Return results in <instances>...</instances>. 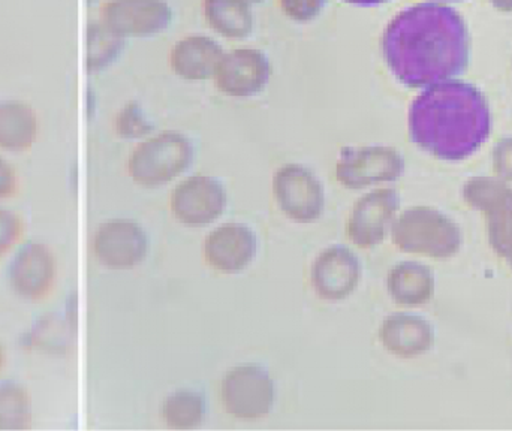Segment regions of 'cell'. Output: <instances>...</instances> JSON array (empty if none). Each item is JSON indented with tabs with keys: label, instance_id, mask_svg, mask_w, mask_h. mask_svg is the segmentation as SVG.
I'll list each match as a JSON object with an SVG mask.
<instances>
[{
	"label": "cell",
	"instance_id": "7c38bea8",
	"mask_svg": "<svg viewBox=\"0 0 512 431\" xmlns=\"http://www.w3.org/2000/svg\"><path fill=\"white\" fill-rule=\"evenodd\" d=\"M399 207L400 197L396 189L381 188L367 192L355 201L349 213L346 235L361 249L378 246L393 225Z\"/></svg>",
	"mask_w": 512,
	"mask_h": 431
},
{
	"label": "cell",
	"instance_id": "d4e9b609",
	"mask_svg": "<svg viewBox=\"0 0 512 431\" xmlns=\"http://www.w3.org/2000/svg\"><path fill=\"white\" fill-rule=\"evenodd\" d=\"M116 132L123 138H141L153 131V123L147 119L143 108L135 101L128 102L120 108L114 120Z\"/></svg>",
	"mask_w": 512,
	"mask_h": 431
},
{
	"label": "cell",
	"instance_id": "8fae6325",
	"mask_svg": "<svg viewBox=\"0 0 512 431\" xmlns=\"http://www.w3.org/2000/svg\"><path fill=\"white\" fill-rule=\"evenodd\" d=\"M228 192L221 180L204 174L186 177L171 192V213L189 226H204L224 215Z\"/></svg>",
	"mask_w": 512,
	"mask_h": 431
},
{
	"label": "cell",
	"instance_id": "83f0119b",
	"mask_svg": "<svg viewBox=\"0 0 512 431\" xmlns=\"http://www.w3.org/2000/svg\"><path fill=\"white\" fill-rule=\"evenodd\" d=\"M492 164L499 179L512 182V137L496 141L493 146Z\"/></svg>",
	"mask_w": 512,
	"mask_h": 431
},
{
	"label": "cell",
	"instance_id": "f1b7e54d",
	"mask_svg": "<svg viewBox=\"0 0 512 431\" xmlns=\"http://www.w3.org/2000/svg\"><path fill=\"white\" fill-rule=\"evenodd\" d=\"M324 6L325 2L322 0H283L280 2L283 12L292 20L297 21H309L318 17Z\"/></svg>",
	"mask_w": 512,
	"mask_h": 431
},
{
	"label": "cell",
	"instance_id": "d6986e66",
	"mask_svg": "<svg viewBox=\"0 0 512 431\" xmlns=\"http://www.w3.org/2000/svg\"><path fill=\"white\" fill-rule=\"evenodd\" d=\"M209 403L206 394L194 387L170 391L159 406V417L165 427L174 431L200 429L207 418Z\"/></svg>",
	"mask_w": 512,
	"mask_h": 431
},
{
	"label": "cell",
	"instance_id": "484cf974",
	"mask_svg": "<svg viewBox=\"0 0 512 431\" xmlns=\"http://www.w3.org/2000/svg\"><path fill=\"white\" fill-rule=\"evenodd\" d=\"M26 232L23 217L14 210L0 207V256L14 249Z\"/></svg>",
	"mask_w": 512,
	"mask_h": 431
},
{
	"label": "cell",
	"instance_id": "44dd1931",
	"mask_svg": "<svg viewBox=\"0 0 512 431\" xmlns=\"http://www.w3.org/2000/svg\"><path fill=\"white\" fill-rule=\"evenodd\" d=\"M463 198L472 209L486 216V222L512 220V186L496 177H471L463 185Z\"/></svg>",
	"mask_w": 512,
	"mask_h": 431
},
{
	"label": "cell",
	"instance_id": "5b68a950",
	"mask_svg": "<svg viewBox=\"0 0 512 431\" xmlns=\"http://www.w3.org/2000/svg\"><path fill=\"white\" fill-rule=\"evenodd\" d=\"M276 381L270 370L256 361L230 367L219 385L222 408L234 420L255 423L264 420L276 403Z\"/></svg>",
	"mask_w": 512,
	"mask_h": 431
},
{
	"label": "cell",
	"instance_id": "52a82bcc",
	"mask_svg": "<svg viewBox=\"0 0 512 431\" xmlns=\"http://www.w3.org/2000/svg\"><path fill=\"white\" fill-rule=\"evenodd\" d=\"M271 188L280 212L294 222H316L324 213V185L306 165H282L274 173Z\"/></svg>",
	"mask_w": 512,
	"mask_h": 431
},
{
	"label": "cell",
	"instance_id": "4316f807",
	"mask_svg": "<svg viewBox=\"0 0 512 431\" xmlns=\"http://www.w3.org/2000/svg\"><path fill=\"white\" fill-rule=\"evenodd\" d=\"M490 246L512 270V220L486 222Z\"/></svg>",
	"mask_w": 512,
	"mask_h": 431
},
{
	"label": "cell",
	"instance_id": "9c48e42d",
	"mask_svg": "<svg viewBox=\"0 0 512 431\" xmlns=\"http://www.w3.org/2000/svg\"><path fill=\"white\" fill-rule=\"evenodd\" d=\"M9 288L30 303H39L53 292L57 280V259L42 241L30 240L15 250L6 267Z\"/></svg>",
	"mask_w": 512,
	"mask_h": 431
},
{
	"label": "cell",
	"instance_id": "9a60e30c",
	"mask_svg": "<svg viewBox=\"0 0 512 431\" xmlns=\"http://www.w3.org/2000/svg\"><path fill=\"white\" fill-rule=\"evenodd\" d=\"M99 14V20L122 38L155 35L174 17L170 3L161 0H111L102 3Z\"/></svg>",
	"mask_w": 512,
	"mask_h": 431
},
{
	"label": "cell",
	"instance_id": "4fadbf2b",
	"mask_svg": "<svg viewBox=\"0 0 512 431\" xmlns=\"http://www.w3.org/2000/svg\"><path fill=\"white\" fill-rule=\"evenodd\" d=\"M271 75L273 65L264 51L239 47L222 56L213 77L221 92L236 98H249L267 86Z\"/></svg>",
	"mask_w": 512,
	"mask_h": 431
},
{
	"label": "cell",
	"instance_id": "e0dca14e",
	"mask_svg": "<svg viewBox=\"0 0 512 431\" xmlns=\"http://www.w3.org/2000/svg\"><path fill=\"white\" fill-rule=\"evenodd\" d=\"M224 48L212 36L197 33L179 39L171 48L170 65L185 80H207L215 75Z\"/></svg>",
	"mask_w": 512,
	"mask_h": 431
},
{
	"label": "cell",
	"instance_id": "7a4b0ae2",
	"mask_svg": "<svg viewBox=\"0 0 512 431\" xmlns=\"http://www.w3.org/2000/svg\"><path fill=\"white\" fill-rule=\"evenodd\" d=\"M412 143L442 161H463L486 143L492 111L486 95L469 81H441L412 101L408 114Z\"/></svg>",
	"mask_w": 512,
	"mask_h": 431
},
{
	"label": "cell",
	"instance_id": "6da1fadb",
	"mask_svg": "<svg viewBox=\"0 0 512 431\" xmlns=\"http://www.w3.org/2000/svg\"><path fill=\"white\" fill-rule=\"evenodd\" d=\"M381 50L400 83L427 89L468 69L471 39L465 18L454 6L421 2L391 18L382 33Z\"/></svg>",
	"mask_w": 512,
	"mask_h": 431
},
{
	"label": "cell",
	"instance_id": "603a6c76",
	"mask_svg": "<svg viewBox=\"0 0 512 431\" xmlns=\"http://www.w3.org/2000/svg\"><path fill=\"white\" fill-rule=\"evenodd\" d=\"M33 418L29 390L17 381H0V431H29Z\"/></svg>",
	"mask_w": 512,
	"mask_h": 431
},
{
	"label": "cell",
	"instance_id": "ac0fdd59",
	"mask_svg": "<svg viewBox=\"0 0 512 431\" xmlns=\"http://www.w3.org/2000/svg\"><path fill=\"white\" fill-rule=\"evenodd\" d=\"M387 289L397 306H424L435 297V271L423 262H397L388 271Z\"/></svg>",
	"mask_w": 512,
	"mask_h": 431
},
{
	"label": "cell",
	"instance_id": "8992f818",
	"mask_svg": "<svg viewBox=\"0 0 512 431\" xmlns=\"http://www.w3.org/2000/svg\"><path fill=\"white\" fill-rule=\"evenodd\" d=\"M406 162L396 147L384 144L343 147L336 164V179L348 189H363L394 182L405 173Z\"/></svg>",
	"mask_w": 512,
	"mask_h": 431
},
{
	"label": "cell",
	"instance_id": "4dcf8cb0",
	"mask_svg": "<svg viewBox=\"0 0 512 431\" xmlns=\"http://www.w3.org/2000/svg\"><path fill=\"white\" fill-rule=\"evenodd\" d=\"M5 363H6L5 346H3L2 342H0V373H2L3 367H5Z\"/></svg>",
	"mask_w": 512,
	"mask_h": 431
},
{
	"label": "cell",
	"instance_id": "5bb4252c",
	"mask_svg": "<svg viewBox=\"0 0 512 431\" xmlns=\"http://www.w3.org/2000/svg\"><path fill=\"white\" fill-rule=\"evenodd\" d=\"M256 252L258 237L246 223H221L204 238V261L218 273H242L252 264Z\"/></svg>",
	"mask_w": 512,
	"mask_h": 431
},
{
	"label": "cell",
	"instance_id": "cb8c5ba5",
	"mask_svg": "<svg viewBox=\"0 0 512 431\" xmlns=\"http://www.w3.org/2000/svg\"><path fill=\"white\" fill-rule=\"evenodd\" d=\"M125 38L108 29L101 20H92L87 24V60L89 71H101L117 59L123 48Z\"/></svg>",
	"mask_w": 512,
	"mask_h": 431
},
{
	"label": "cell",
	"instance_id": "7402d4cb",
	"mask_svg": "<svg viewBox=\"0 0 512 431\" xmlns=\"http://www.w3.org/2000/svg\"><path fill=\"white\" fill-rule=\"evenodd\" d=\"M207 23L227 38H246L254 29V12L243 0H207L204 3Z\"/></svg>",
	"mask_w": 512,
	"mask_h": 431
},
{
	"label": "cell",
	"instance_id": "2e32d148",
	"mask_svg": "<svg viewBox=\"0 0 512 431\" xmlns=\"http://www.w3.org/2000/svg\"><path fill=\"white\" fill-rule=\"evenodd\" d=\"M378 339L388 354L412 360L435 348L436 328L420 313L394 312L382 319Z\"/></svg>",
	"mask_w": 512,
	"mask_h": 431
},
{
	"label": "cell",
	"instance_id": "3957f363",
	"mask_svg": "<svg viewBox=\"0 0 512 431\" xmlns=\"http://www.w3.org/2000/svg\"><path fill=\"white\" fill-rule=\"evenodd\" d=\"M397 249L433 259L453 258L463 246V231L456 220L429 206L406 209L391 225Z\"/></svg>",
	"mask_w": 512,
	"mask_h": 431
},
{
	"label": "cell",
	"instance_id": "277c9868",
	"mask_svg": "<svg viewBox=\"0 0 512 431\" xmlns=\"http://www.w3.org/2000/svg\"><path fill=\"white\" fill-rule=\"evenodd\" d=\"M195 144L179 131H162L134 147L128 159L131 179L144 188L167 185L189 170Z\"/></svg>",
	"mask_w": 512,
	"mask_h": 431
},
{
	"label": "cell",
	"instance_id": "ffe728a7",
	"mask_svg": "<svg viewBox=\"0 0 512 431\" xmlns=\"http://www.w3.org/2000/svg\"><path fill=\"white\" fill-rule=\"evenodd\" d=\"M35 108L20 99L0 101V147L11 152L30 149L38 137Z\"/></svg>",
	"mask_w": 512,
	"mask_h": 431
},
{
	"label": "cell",
	"instance_id": "f546056e",
	"mask_svg": "<svg viewBox=\"0 0 512 431\" xmlns=\"http://www.w3.org/2000/svg\"><path fill=\"white\" fill-rule=\"evenodd\" d=\"M20 189L17 170L11 162L0 155V200L14 197Z\"/></svg>",
	"mask_w": 512,
	"mask_h": 431
},
{
	"label": "cell",
	"instance_id": "ba28073f",
	"mask_svg": "<svg viewBox=\"0 0 512 431\" xmlns=\"http://www.w3.org/2000/svg\"><path fill=\"white\" fill-rule=\"evenodd\" d=\"M150 240L137 220L113 217L99 223L92 238V250L99 264L110 270H131L149 255Z\"/></svg>",
	"mask_w": 512,
	"mask_h": 431
},
{
	"label": "cell",
	"instance_id": "30bf717a",
	"mask_svg": "<svg viewBox=\"0 0 512 431\" xmlns=\"http://www.w3.org/2000/svg\"><path fill=\"white\" fill-rule=\"evenodd\" d=\"M363 276V265L345 244L322 249L310 265V285L321 300L337 303L354 294Z\"/></svg>",
	"mask_w": 512,
	"mask_h": 431
}]
</instances>
